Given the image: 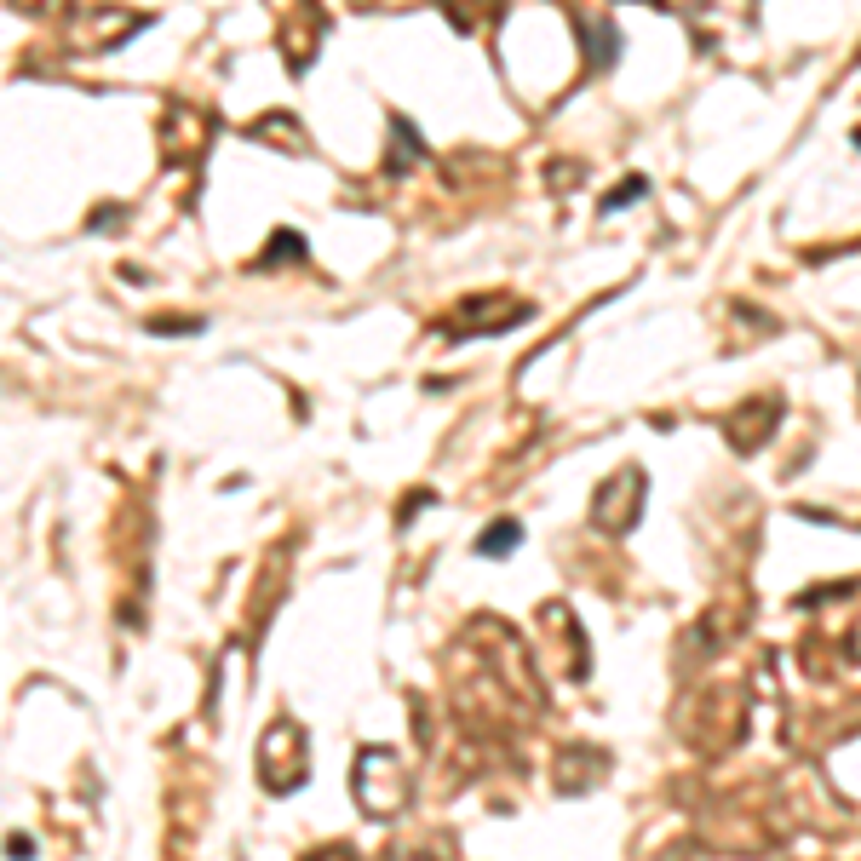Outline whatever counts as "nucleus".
<instances>
[{"label":"nucleus","instance_id":"nucleus-3","mask_svg":"<svg viewBox=\"0 0 861 861\" xmlns=\"http://www.w3.org/2000/svg\"><path fill=\"white\" fill-rule=\"evenodd\" d=\"M6 856H29V833H6Z\"/></svg>","mask_w":861,"mask_h":861},{"label":"nucleus","instance_id":"nucleus-2","mask_svg":"<svg viewBox=\"0 0 861 861\" xmlns=\"http://www.w3.org/2000/svg\"><path fill=\"white\" fill-rule=\"evenodd\" d=\"M632 196H644V179H626V184H620V190H615V196H609V201H603V213H615V207H620V201H632Z\"/></svg>","mask_w":861,"mask_h":861},{"label":"nucleus","instance_id":"nucleus-1","mask_svg":"<svg viewBox=\"0 0 861 861\" xmlns=\"http://www.w3.org/2000/svg\"><path fill=\"white\" fill-rule=\"evenodd\" d=\"M517 545H523V528H517L511 517H506V523H489V528H482L477 552H482V557H511Z\"/></svg>","mask_w":861,"mask_h":861}]
</instances>
